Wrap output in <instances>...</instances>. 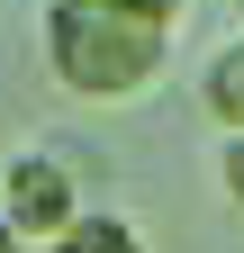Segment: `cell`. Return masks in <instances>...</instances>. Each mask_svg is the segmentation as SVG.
Segmentation results:
<instances>
[{"label":"cell","mask_w":244,"mask_h":253,"mask_svg":"<svg viewBox=\"0 0 244 253\" xmlns=\"http://www.w3.org/2000/svg\"><path fill=\"white\" fill-rule=\"evenodd\" d=\"M199 90H208V118H217L226 136H244V37L208 54V82H199Z\"/></svg>","instance_id":"cell-4"},{"label":"cell","mask_w":244,"mask_h":253,"mask_svg":"<svg viewBox=\"0 0 244 253\" xmlns=\"http://www.w3.org/2000/svg\"><path fill=\"white\" fill-rule=\"evenodd\" d=\"M0 253H27V235H18V226H9V217H0Z\"/></svg>","instance_id":"cell-6"},{"label":"cell","mask_w":244,"mask_h":253,"mask_svg":"<svg viewBox=\"0 0 244 253\" xmlns=\"http://www.w3.org/2000/svg\"><path fill=\"white\" fill-rule=\"evenodd\" d=\"M45 253H145V235H136L118 208H81V217H73V226L54 235Z\"/></svg>","instance_id":"cell-3"},{"label":"cell","mask_w":244,"mask_h":253,"mask_svg":"<svg viewBox=\"0 0 244 253\" xmlns=\"http://www.w3.org/2000/svg\"><path fill=\"white\" fill-rule=\"evenodd\" d=\"M0 217H9L18 235H64L81 217V190H73V163H54V154H9V172H0Z\"/></svg>","instance_id":"cell-2"},{"label":"cell","mask_w":244,"mask_h":253,"mask_svg":"<svg viewBox=\"0 0 244 253\" xmlns=\"http://www.w3.org/2000/svg\"><path fill=\"white\" fill-rule=\"evenodd\" d=\"M217 190H226V208L244 217V136H226V145H217Z\"/></svg>","instance_id":"cell-5"},{"label":"cell","mask_w":244,"mask_h":253,"mask_svg":"<svg viewBox=\"0 0 244 253\" xmlns=\"http://www.w3.org/2000/svg\"><path fill=\"white\" fill-rule=\"evenodd\" d=\"M45 63L73 100H145L172 63V27L136 0H45Z\"/></svg>","instance_id":"cell-1"}]
</instances>
